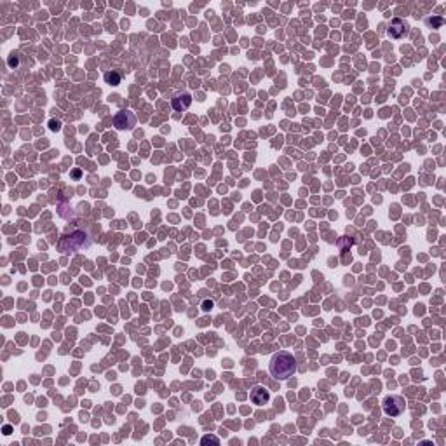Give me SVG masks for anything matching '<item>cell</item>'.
Wrapping results in <instances>:
<instances>
[{
	"label": "cell",
	"mask_w": 446,
	"mask_h": 446,
	"mask_svg": "<svg viewBox=\"0 0 446 446\" xmlns=\"http://www.w3.org/2000/svg\"><path fill=\"white\" fill-rule=\"evenodd\" d=\"M297 371V361H295L293 354L281 350L276 352L270 359V375L277 380H288L289 377H293Z\"/></svg>",
	"instance_id": "cell-1"
},
{
	"label": "cell",
	"mask_w": 446,
	"mask_h": 446,
	"mask_svg": "<svg viewBox=\"0 0 446 446\" xmlns=\"http://www.w3.org/2000/svg\"><path fill=\"white\" fill-rule=\"evenodd\" d=\"M382 408L385 415L389 416H399L406 408V401L401 396H387L382 403Z\"/></svg>",
	"instance_id": "cell-2"
},
{
	"label": "cell",
	"mask_w": 446,
	"mask_h": 446,
	"mask_svg": "<svg viewBox=\"0 0 446 446\" xmlns=\"http://www.w3.org/2000/svg\"><path fill=\"white\" fill-rule=\"evenodd\" d=\"M410 32V26L408 23L404 19H399V17H394L391 21V28H389V35L392 38H403L404 35H408Z\"/></svg>",
	"instance_id": "cell-3"
},
{
	"label": "cell",
	"mask_w": 446,
	"mask_h": 446,
	"mask_svg": "<svg viewBox=\"0 0 446 446\" xmlns=\"http://www.w3.org/2000/svg\"><path fill=\"white\" fill-rule=\"evenodd\" d=\"M268 399H270V394H268V391L265 389V387H253L251 389V401L256 404V406H264L265 403H268Z\"/></svg>",
	"instance_id": "cell-4"
},
{
	"label": "cell",
	"mask_w": 446,
	"mask_h": 446,
	"mask_svg": "<svg viewBox=\"0 0 446 446\" xmlns=\"http://www.w3.org/2000/svg\"><path fill=\"white\" fill-rule=\"evenodd\" d=\"M114 122L117 129H131L134 126V115L131 112H120V114H117Z\"/></svg>",
	"instance_id": "cell-5"
},
{
	"label": "cell",
	"mask_w": 446,
	"mask_h": 446,
	"mask_svg": "<svg viewBox=\"0 0 446 446\" xmlns=\"http://www.w3.org/2000/svg\"><path fill=\"white\" fill-rule=\"evenodd\" d=\"M192 103V96L188 93H182L178 94L176 98H173V101H171V105H173V108L176 112H185L190 106Z\"/></svg>",
	"instance_id": "cell-6"
},
{
	"label": "cell",
	"mask_w": 446,
	"mask_h": 446,
	"mask_svg": "<svg viewBox=\"0 0 446 446\" xmlns=\"http://www.w3.org/2000/svg\"><path fill=\"white\" fill-rule=\"evenodd\" d=\"M202 445H208V443H213V445H218L220 443V439L218 438H215V436H206V438H202Z\"/></svg>",
	"instance_id": "cell-7"
},
{
	"label": "cell",
	"mask_w": 446,
	"mask_h": 446,
	"mask_svg": "<svg viewBox=\"0 0 446 446\" xmlns=\"http://www.w3.org/2000/svg\"><path fill=\"white\" fill-rule=\"evenodd\" d=\"M105 79H106V82H114V84H119V75H112V73H106Z\"/></svg>",
	"instance_id": "cell-8"
},
{
	"label": "cell",
	"mask_w": 446,
	"mask_h": 446,
	"mask_svg": "<svg viewBox=\"0 0 446 446\" xmlns=\"http://www.w3.org/2000/svg\"><path fill=\"white\" fill-rule=\"evenodd\" d=\"M51 128H52V129H60V122H54V120H52V122H51Z\"/></svg>",
	"instance_id": "cell-9"
},
{
	"label": "cell",
	"mask_w": 446,
	"mask_h": 446,
	"mask_svg": "<svg viewBox=\"0 0 446 446\" xmlns=\"http://www.w3.org/2000/svg\"><path fill=\"white\" fill-rule=\"evenodd\" d=\"M11 430H13L11 429V425H5L4 427V434H11Z\"/></svg>",
	"instance_id": "cell-10"
}]
</instances>
